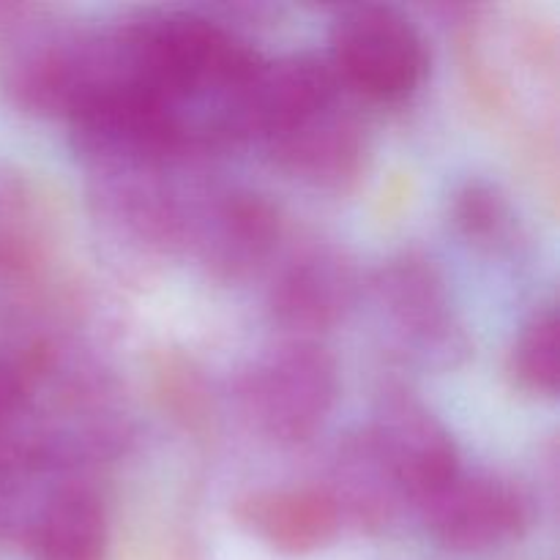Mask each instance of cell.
Returning a JSON list of instances; mask_svg holds the SVG:
<instances>
[{
  "instance_id": "1",
  "label": "cell",
  "mask_w": 560,
  "mask_h": 560,
  "mask_svg": "<svg viewBox=\"0 0 560 560\" xmlns=\"http://www.w3.org/2000/svg\"><path fill=\"white\" fill-rule=\"evenodd\" d=\"M337 394V361L312 339L268 350L241 381L244 413L279 443L310 441L331 416Z\"/></svg>"
},
{
  "instance_id": "2",
  "label": "cell",
  "mask_w": 560,
  "mask_h": 560,
  "mask_svg": "<svg viewBox=\"0 0 560 560\" xmlns=\"http://www.w3.org/2000/svg\"><path fill=\"white\" fill-rule=\"evenodd\" d=\"M331 66L364 96L397 102L419 88L427 49L402 11L375 3L348 5L331 27Z\"/></svg>"
},
{
  "instance_id": "3",
  "label": "cell",
  "mask_w": 560,
  "mask_h": 560,
  "mask_svg": "<svg viewBox=\"0 0 560 560\" xmlns=\"http://www.w3.org/2000/svg\"><path fill=\"white\" fill-rule=\"evenodd\" d=\"M438 545L457 552H485L517 539L530 523V506L509 481L485 474H457L419 501Z\"/></svg>"
},
{
  "instance_id": "4",
  "label": "cell",
  "mask_w": 560,
  "mask_h": 560,
  "mask_svg": "<svg viewBox=\"0 0 560 560\" xmlns=\"http://www.w3.org/2000/svg\"><path fill=\"white\" fill-rule=\"evenodd\" d=\"M337 71L331 60L317 55H288L279 60H257L255 71L235 98L230 137L277 140L310 115L334 102Z\"/></svg>"
},
{
  "instance_id": "5",
  "label": "cell",
  "mask_w": 560,
  "mask_h": 560,
  "mask_svg": "<svg viewBox=\"0 0 560 560\" xmlns=\"http://www.w3.org/2000/svg\"><path fill=\"white\" fill-rule=\"evenodd\" d=\"M364 438L399 492L416 503L459 470L457 446L446 427L410 397H388Z\"/></svg>"
},
{
  "instance_id": "6",
  "label": "cell",
  "mask_w": 560,
  "mask_h": 560,
  "mask_svg": "<svg viewBox=\"0 0 560 560\" xmlns=\"http://www.w3.org/2000/svg\"><path fill=\"white\" fill-rule=\"evenodd\" d=\"M355 301L353 266L337 249L317 246L284 268L271 290V315L299 339L337 326Z\"/></svg>"
},
{
  "instance_id": "7",
  "label": "cell",
  "mask_w": 560,
  "mask_h": 560,
  "mask_svg": "<svg viewBox=\"0 0 560 560\" xmlns=\"http://www.w3.org/2000/svg\"><path fill=\"white\" fill-rule=\"evenodd\" d=\"M235 517L271 550L288 556L320 550L342 525L334 498L317 487L257 490L235 503Z\"/></svg>"
},
{
  "instance_id": "8",
  "label": "cell",
  "mask_w": 560,
  "mask_h": 560,
  "mask_svg": "<svg viewBox=\"0 0 560 560\" xmlns=\"http://www.w3.org/2000/svg\"><path fill=\"white\" fill-rule=\"evenodd\" d=\"M273 159L282 170L320 186H339L353 178L364 159V129L350 113L328 104L271 140Z\"/></svg>"
},
{
  "instance_id": "9",
  "label": "cell",
  "mask_w": 560,
  "mask_h": 560,
  "mask_svg": "<svg viewBox=\"0 0 560 560\" xmlns=\"http://www.w3.org/2000/svg\"><path fill=\"white\" fill-rule=\"evenodd\" d=\"M279 238V213L268 200L235 191L213 202L200 224V255L217 277L238 279L271 255Z\"/></svg>"
},
{
  "instance_id": "10",
  "label": "cell",
  "mask_w": 560,
  "mask_h": 560,
  "mask_svg": "<svg viewBox=\"0 0 560 560\" xmlns=\"http://www.w3.org/2000/svg\"><path fill=\"white\" fill-rule=\"evenodd\" d=\"M36 560H104L107 514L85 487H63L38 512L31 528Z\"/></svg>"
},
{
  "instance_id": "11",
  "label": "cell",
  "mask_w": 560,
  "mask_h": 560,
  "mask_svg": "<svg viewBox=\"0 0 560 560\" xmlns=\"http://www.w3.org/2000/svg\"><path fill=\"white\" fill-rule=\"evenodd\" d=\"M377 288L383 304L388 306V315L399 323L402 331H408L410 339L435 350L446 348L448 342L454 345L446 290L430 262L416 257L392 262L383 271Z\"/></svg>"
},
{
  "instance_id": "12",
  "label": "cell",
  "mask_w": 560,
  "mask_h": 560,
  "mask_svg": "<svg viewBox=\"0 0 560 560\" xmlns=\"http://www.w3.org/2000/svg\"><path fill=\"white\" fill-rule=\"evenodd\" d=\"M328 495L334 498L342 517L350 514L364 525L386 523L397 498H405L364 435L348 443L339 454L337 485L328 490Z\"/></svg>"
},
{
  "instance_id": "13",
  "label": "cell",
  "mask_w": 560,
  "mask_h": 560,
  "mask_svg": "<svg viewBox=\"0 0 560 560\" xmlns=\"http://www.w3.org/2000/svg\"><path fill=\"white\" fill-rule=\"evenodd\" d=\"M512 372L523 388L534 394L558 392L560 381V331L556 310L530 317L512 350Z\"/></svg>"
},
{
  "instance_id": "14",
  "label": "cell",
  "mask_w": 560,
  "mask_h": 560,
  "mask_svg": "<svg viewBox=\"0 0 560 560\" xmlns=\"http://www.w3.org/2000/svg\"><path fill=\"white\" fill-rule=\"evenodd\" d=\"M454 217L463 228L465 235L470 238H490V235L501 233L506 224V200L492 189L490 184H468L454 200Z\"/></svg>"
},
{
  "instance_id": "15",
  "label": "cell",
  "mask_w": 560,
  "mask_h": 560,
  "mask_svg": "<svg viewBox=\"0 0 560 560\" xmlns=\"http://www.w3.org/2000/svg\"><path fill=\"white\" fill-rule=\"evenodd\" d=\"M22 402V381L14 366L0 355V424L16 413Z\"/></svg>"
}]
</instances>
